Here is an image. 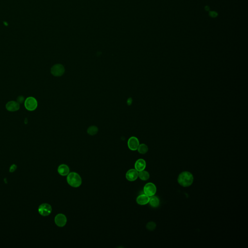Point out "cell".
<instances>
[{"label":"cell","instance_id":"6da1fadb","mask_svg":"<svg viewBox=\"0 0 248 248\" xmlns=\"http://www.w3.org/2000/svg\"><path fill=\"white\" fill-rule=\"evenodd\" d=\"M194 180V177L192 173L189 172H183L179 174L177 181L181 186L188 187L192 185Z\"/></svg>","mask_w":248,"mask_h":248},{"label":"cell","instance_id":"7a4b0ae2","mask_svg":"<svg viewBox=\"0 0 248 248\" xmlns=\"http://www.w3.org/2000/svg\"><path fill=\"white\" fill-rule=\"evenodd\" d=\"M67 182L71 187L78 188L81 185L82 180L78 174L75 172L69 173L67 176Z\"/></svg>","mask_w":248,"mask_h":248},{"label":"cell","instance_id":"3957f363","mask_svg":"<svg viewBox=\"0 0 248 248\" xmlns=\"http://www.w3.org/2000/svg\"><path fill=\"white\" fill-rule=\"evenodd\" d=\"M38 103L37 100L34 97H29L26 98L24 102V106L26 109L29 111H33L37 108Z\"/></svg>","mask_w":248,"mask_h":248},{"label":"cell","instance_id":"277c9868","mask_svg":"<svg viewBox=\"0 0 248 248\" xmlns=\"http://www.w3.org/2000/svg\"><path fill=\"white\" fill-rule=\"evenodd\" d=\"M50 72L53 76L55 77H60L64 74L65 68L62 64H56L51 68Z\"/></svg>","mask_w":248,"mask_h":248},{"label":"cell","instance_id":"5b68a950","mask_svg":"<svg viewBox=\"0 0 248 248\" xmlns=\"http://www.w3.org/2000/svg\"><path fill=\"white\" fill-rule=\"evenodd\" d=\"M143 192L145 194L148 196H152L156 193V187L152 183H148L145 186Z\"/></svg>","mask_w":248,"mask_h":248},{"label":"cell","instance_id":"8992f818","mask_svg":"<svg viewBox=\"0 0 248 248\" xmlns=\"http://www.w3.org/2000/svg\"><path fill=\"white\" fill-rule=\"evenodd\" d=\"M52 211V208L48 204H42L38 208V212L43 216H48Z\"/></svg>","mask_w":248,"mask_h":248},{"label":"cell","instance_id":"52a82bcc","mask_svg":"<svg viewBox=\"0 0 248 248\" xmlns=\"http://www.w3.org/2000/svg\"><path fill=\"white\" fill-rule=\"evenodd\" d=\"M140 145L138 139L136 137H131L127 141V145L129 149L132 151L137 150Z\"/></svg>","mask_w":248,"mask_h":248},{"label":"cell","instance_id":"ba28073f","mask_svg":"<svg viewBox=\"0 0 248 248\" xmlns=\"http://www.w3.org/2000/svg\"><path fill=\"white\" fill-rule=\"evenodd\" d=\"M55 224L59 227H64L66 225L67 222V219L66 216L63 214H58L55 216Z\"/></svg>","mask_w":248,"mask_h":248},{"label":"cell","instance_id":"9c48e42d","mask_svg":"<svg viewBox=\"0 0 248 248\" xmlns=\"http://www.w3.org/2000/svg\"><path fill=\"white\" fill-rule=\"evenodd\" d=\"M138 172L136 169L129 170L126 173V178L129 181H134L138 178Z\"/></svg>","mask_w":248,"mask_h":248},{"label":"cell","instance_id":"30bf717a","mask_svg":"<svg viewBox=\"0 0 248 248\" xmlns=\"http://www.w3.org/2000/svg\"><path fill=\"white\" fill-rule=\"evenodd\" d=\"M7 110L9 111H16L19 110L20 108L19 103L15 101L8 102L5 106Z\"/></svg>","mask_w":248,"mask_h":248},{"label":"cell","instance_id":"8fae6325","mask_svg":"<svg viewBox=\"0 0 248 248\" xmlns=\"http://www.w3.org/2000/svg\"><path fill=\"white\" fill-rule=\"evenodd\" d=\"M146 167V162L145 160L140 158L137 160L135 163V168L138 172H141L145 169Z\"/></svg>","mask_w":248,"mask_h":248},{"label":"cell","instance_id":"7c38bea8","mask_svg":"<svg viewBox=\"0 0 248 248\" xmlns=\"http://www.w3.org/2000/svg\"><path fill=\"white\" fill-rule=\"evenodd\" d=\"M149 201V197L146 194H141L137 198L136 202L139 205H145L147 204Z\"/></svg>","mask_w":248,"mask_h":248},{"label":"cell","instance_id":"4fadbf2b","mask_svg":"<svg viewBox=\"0 0 248 248\" xmlns=\"http://www.w3.org/2000/svg\"><path fill=\"white\" fill-rule=\"evenodd\" d=\"M69 167L66 164L60 165L58 167V172L61 176H68L69 173Z\"/></svg>","mask_w":248,"mask_h":248},{"label":"cell","instance_id":"5bb4252c","mask_svg":"<svg viewBox=\"0 0 248 248\" xmlns=\"http://www.w3.org/2000/svg\"><path fill=\"white\" fill-rule=\"evenodd\" d=\"M149 203L151 206L153 208H156L160 205V200L157 197L153 195L149 198Z\"/></svg>","mask_w":248,"mask_h":248},{"label":"cell","instance_id":"9a60e30c","mask_svg":"<svg viewBox=\"0 0 248 248\" xmlns=\"http://www.w3.org/2000/svg\"><path fill=\"white\" fill-rule=\"evenodd\" d=\"M138 177H139V178L142 180H147L150 177V174L148 172L143 170V171L139 172L138 174Z\"/></svg>","mask_w":248,"mask_h":248},{"label":"cell","instance_id":"2e32d148","mask_svg":"<svg viewBox=\"0 0 248 248\" xmlns=\"http://www.w3.org/2000/svg\"><path fill=\"white\" fill-rule=\"evenodd\" d=\"M137 150L138 151L139 153H140L141 154H145L148 152V147L145 144L142 143L139 145Z\"/></svg>","mask_w":248,"mask_h":248},{"label":"cell","instance_id":"e0dca14e","mask_svg":"<svg viewBox=\"0 0 248 248\" xmlns=\"http://www.w3.org/2000/svg\"><path fill=\"white\" fill-rule=\"evenodd\" d=\"M98 129L97 127L95 126H90L87 129V133L90 135L93 136L97 134L98 132Z\"/></svg>","mask_w":248,"mask_h":248},{"label":"cell","instance_id":"ac0fdd59","mask_svg":"<svg viewBox=\"0 0 248 248\" xmlns=\"http://www.w3.org/2000/svg\"><path fill=\"white\" fill-rule=\"evenodd\" d=\"M146 227L148 230H154L156 228V224L155 222H153V221H150V222H148V223L147 224Z\"/></svg>","mask_w":248,"mask_h":248},{"label":"cell","instance_id":"d6986e66","mask_svg":"<svg viewBox=\"0 0 248 248\" xmlns=\"http://www.w3.org/2000/svg\"><path fill=\"white\" fill-rule=\"evenodd\" d=\"M17 101L19 103H23L24 101V97L23 96H19L17 98Z\"/></svg>","mask_w":248,"mask_h":248},{"label":"cell","instance_id":"ffe728a7","mask_svg":"<svg viewBox=\"0 0 248 248\" xmlns=\"http://www.w3.org/2000/svg\"><path fill=\"white\" fill-rule=\"evenodd\" d=\"M17 168V166L16 165H12L11 166V167L10 168V172H14L16 169Z\"/></svg>","mask_w":248,"mask_h":248},{"label":"cell","instance_id":"44dd1931","mask_svg":"<svg viewBox=\"0 0 248 248\" xmlns=\"http://www.w3.org/2000/svg\"><path fill=\"white\" fill-rule=\"evenodd\" d=\"M210 16L212 17V18H215V17L217 16V14L216 12H211L210 13Z\"/></svg>","mask_w":248,"mask_h":248},{"label":"cell","instance_id":"7402d4cb","mask_svg":"<svg viewBox=\"0 0 248 248\" xmlns=\"http://www.w3.org/2000/svg\"><path fill=\"white\" fill-rule=\"evenodd\" d=\"M132 99L131 98H129V99L127 100V104H128V105H131V104L132 103Z\"/></svg>","mask_w":248,"mask_h":248},{"label":"cell","instance_id":"603a6c76","mask_svg":"<svg viewBox=\"0 0 248 248\" xmlns=\"http://www.w3.org/2000/svg\"><path fill=\"white\" fill-rule=\"evenodd\" d=\"M206 10H209V8H208V7H206Z\"/></svg>","mask_w":248,"mask_h":248}]
</instances>
